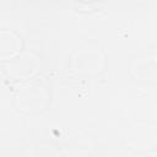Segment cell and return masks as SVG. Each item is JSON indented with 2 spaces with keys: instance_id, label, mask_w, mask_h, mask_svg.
Here are the masks:
<instances>
[{
  "instance_id": "obj_1",
  "label": "cell",
  "mask_w": 157,
  "mask_h": 157,
  "mask_svg": "<svg viewBox=\"0 0 157 157\" xmlns=\"http://www.w3.org/2000/svg\"><path fill=\"white\" fill-rule=\"evenodd\" d=\"M18 38L10 32H1L0 33V58L12 56L18 50Z\"/></svg>"
}]
</instances>
